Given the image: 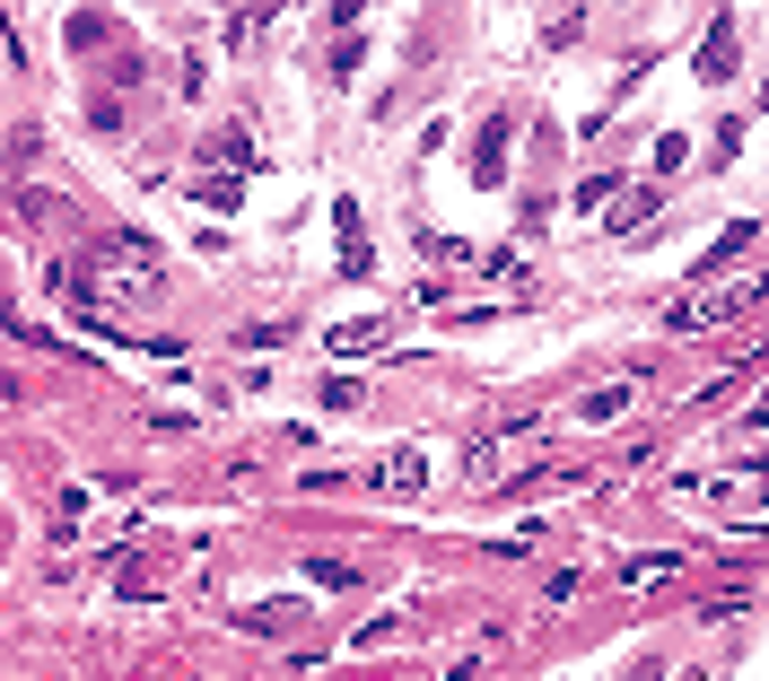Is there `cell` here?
I'll return each instance as SVG.
<instances>
[{"label": "cell", "instance_id": "2", "mask_svg": "<svg viewBox=\"0 0 769 681\" xmlns=\"http://www.w3.org/2000/svg\"><path fill=\"white\" fill-rule=\"evenodd\" d=\"M700 79H735V18L708 26V44H700Z\"/></svg>", "mask_w": 769, "mask_h": 681}, {"label": "cell", "instance_id": "7", "mask_svg": "<svg viewBox=\"0 0 769 681\" xmlns=\"http://www.w3.org/2000/svg\"><path fill=\"white\" fill-rule=\"evenodd\" d=\"M402 629H411V612H377V620H368V629H359L350 647H359V656H377V647H393Z\"/></svg>", "mask_w": 769, "mask_h": 681}, {"label": "cell", "instance_id": "5", "mask_svg": "<svg viewBox=\"0 0 769 681\" xmlns=\"http://www.w3.org/2000/svg\"><path fill=\"white\" fill-rule=\"evenodd\" d=\"M473 175H481V184H499V175H508V122H490V131H481V149H473Z\"/></svg>", "mask_w": 769, "mask_h": 681}, {"label": "cell", "instance_id": "10", "mask_svg": "<svg viewBox=\"0 0 769 681\" xmlns=\"http://www.w3.org/2000/svg\"><path fill=\"white\" fill-rule=\"evenodd\" d=\"M237 620H246V629H289V620H297V603H246Z\"/></svg>", "mask_w": 769, "mask_h": 681}, {"label": "cell", "instance_id": "1", "mask_svg": "<svg viewBox=\"0 0 769 681\" xmlns=\"http://www.w3.org/2000/svg\"><path fill=\"white\" fill-rule=\"evenodd\" d=\"M761 306H769V280H752V289H726V298H708V306H673V315H664V333H717V324L761 315Z\"/></svg>", "mask_w": 769, "mask_h": 681}, {"label": "cell", "instance_id": "3", "mask_svg": "<svg viewBox=\"0 0 769 681\" xmlns=\"http://www.w3.org/2000/svg\"><path fill=\"white\" fill-rule=\"evenodd\" d=\"M377 480H384V489H420V480H429V454H420V446H393L377 463Z\"/></svg>", "mask_w": 769, "mask_h": 681}, {"label": "cell", "instance_id": "9", "mask_svg": "<svg viewBox=\"0 0 769 681\" xmlns=\"http://www.w3.org/2000/svg\"><path fill=\"white\" fill-rule=\"evenodd\" d=\"M158 585H166V568H158V560H131L123 568V603H149Z\"/></svg>", "mask_w": 769, "mask_h": 681}, {"label": "cell", "instance_id": "8", "mask_svg": "<svg viewBox=\"0 0 769 681\" xmlns=\"http://www.w3.org/2000/svg\"><path fill=\"white\" fill-rule=\"evenodd\" d=\"M656 210H664V193H656V184H639L630 202H613V227H647Z\"/></svg>", "mask_w": 769, "mask_h": 681}, {"label": "cell", "instance_id": "11", "mask_svg": "<svg viewBox=\"0 0 769 681\" xmlns=\"http://www.w3.org/2000/svg\"><path fill=\"white\" fill-rule=\"evenodd\" d=\"M673 568H682L673 551H656V560H630V568H621V585H656V576H673Z\"/></svg>", "mask_w": 769, "mask_h": 681}, {"label": "cell", "instance_id": "4", "mask_svg": "<svg viewBox=\"0 0 769 681\" xmlns=\"http://www.w3.org/2000/svg\"><path fill=\"white\" fill-rule=\"evenodd\" d=\"M639 402V376H621V385H595L586 402H577V420H613V411H630Z\"/></svg>", "mask_w": 769, "mask_h": 681}, {"label": "cell", "instance_id": "6", "mask_svg": "<svg viewBox=\"0 0 769 681\" xmlns=\"http://www.w3.org/2000/svg\"><path fill=\"white\" fill-rule=\"evenodd\" d=\"M333 358H342V349H350V358H359V349H384V324H368V315H359V324H333Z\"/></svg>", "mask_w": 769, "mask_h": 681}, {"label": "cell", "instance_id": "12", "mask_svg": "<svg viewBox=\"0 0 769 681\" xmlns=\"http://www.w3.org/2000/svg\"><path fill=\"white\" fill-rule=\"evenodd\" d=\"M202 202H210V210H237L246 193H237V175H210V184H202Z\"/></svg>", "mask_w": 769, "mask_h": 681}]
</instances>
